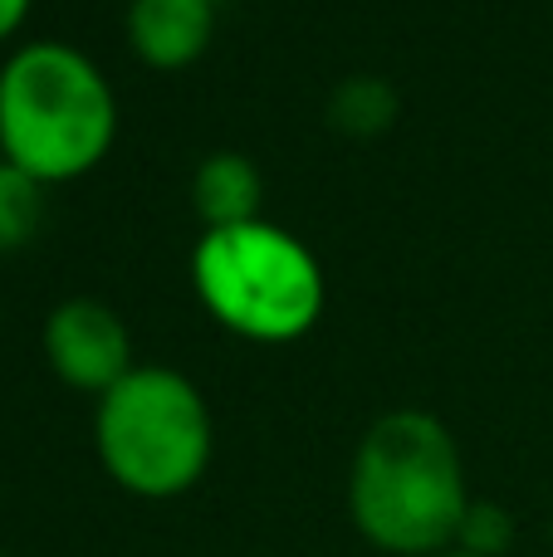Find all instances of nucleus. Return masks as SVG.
Instances as JSON below:
<instances>
[{
	"mask_svg": "<svg viewBox=\"0 0 553 557\" xmlns=\"http://www.w3.org/2000/svg\"><path fill=\"white\" fill-rule=\"evenodd\" d=\"M265 186L250 157L241 152H211L192 176V206L206 221V231H231V225L260 221Z\"/></svg>",
	"mask_w": 553,
	"mask_h": 557,
	"instance_id": "obj_7",
	"label": "nucleus"
},
{
	"mask_svg": "<svg viewBox=\"0 0 553 557\" xmlns=\"http://www.w3.org/2000/svg\"><path fill=\"white\" fill-rule=\"evenodd\" d=\"M29 15V0H0V39H10Z\"/></svg>",
	"mask_w": 553,
	"mask_h": 557,
	"instance_id": "obj_11",
	"label": "nucleus"
},
{
	"mask_svg": "<svg viewBox=\"0 0 553 557\" xmlns=\"http://www.w3.org/2000/svg\"><path fill=\"white\" fill-rule=\"evenodd\" d=\"M397 88L378 74H353L333 88L329 98V123L343 137H382L397 123Z\"/></svg>",
	"mask_w": 553,
	"mask_h": 557,
	"instance_id": "obj_8",
	"label": "nucleus"
},
{
	"mask_svg": "<svg viewBox=\"0 0 553 557\" xmlns=\"http://www.w3.org/2000/svg\"><path fill=\"white\" fill-rule=\"evenodd\" d=\"M509 543H515V519L490 499H470L460 533H456V548L470 557H505Z\"/></svg>",
	"mask_w": 553,
	"mask_h": 557,
	"instance_id": "obj_10",
	"label": "nucleus"
},
{
	"mask_svg": "<svg viewBox=\"0 0 553 557\" xmlns=\"http://www.w3.org/2000/svg\"><path fill=\"white\" fill-rule=\"evenodd\" d=\"M192 278L216 323L250 343H294L323 313V270L290 231L270 221L206 231Z\"/></svg>",
	"mask_w": 553,
	"mask_h": 557,
	"instance_id": "obj_4",
	"label": "nucleus"
},
{
	"mask_svg": "<svg viewBox=\"0 0 553 557\" xmlns=\"http://www.w3.org/2000/svg\"><path fill=\"white\" fill-rule=\"evenodd\" d=\"M0 557H5V553H0Z\"/></svg>",
	"mask_w": 553,
	"mask_h": 557,
	"instance_id": "obj_14",
	"label": "nucleus"
},
{
	"mask_svg": "<svg viewBox=\"0 0 553 557\" xmlns=\"http://www.w3.org/2000/svg\"><path fill=\"white\" fill-rule=\"evenodd\" d=\"M98 465L137 499H176L211 465V411L196 382L172 367H133L98 396Z\"/></svg>",
	"mask_w": 553,
	"mask_h": 557,
	"instance_id": "obj_3",
	"label": "nucleus"
},
{
	"mask_svg": "<svg viewBox=\"0 0 553 557\" xmlns=\"http://www.w3.org/2000/svg\"><path fill=\"white\" fill-rule=\"evenodd\" d=\"M466 509V465L441 416L402 406L368 425L353 455L348 513L372 548L392 557H437L456 548Z\"/></svg>",
	"mask_w": 553,
	"mask_h": 557,
	"instance_id": "obj_1",
	"label": "nucleus"
},
{
	"mask_svg": "<svg viewBox=\"0 0 553 557\" xmlns=\"http://www.w3.org/2000/svg\"><path fill=\"white\" fill-rule=\"evenodd\" d=\"M45 357L64 386L94 396H103L133 372L127 323L98 298H64L45 318Z\"/></svg>",
	"mask_w": 553,
	"mask_h": 557,
	"instance_id": "obj_5",
	"label": "nucleus"
},
{
	"mask_svg": "<svg viewBox=\"0 0 553 557\" xmlns=\"http://www.w3.org/2000/svg\"><path fill=\"white\" fill-rule=\"evenodd\" d=\"M39 215H45V186L0 157V255L20 250L39 231Z\"/></svg>",
	"mask_w": 553,
	"mask_h": 557,
	"instance_id": "obj_9",
	"label": "nucleus"
},
{
	"mask_svg": "<svg viewBox=\"0 0 553 557\" xmlns=\"http://www.w3.org/2000/svg\"><path fill=\"white\" fill-rule=\"evenodd\" d=\"M118 137L103 69L54 39L25 45L0 69V152L39 186L94 172Z\"/></svg>",
	"mask_w": 553,
	"mask_h": 557,
	"instance_id": "obj_2",
	"label": "nucleus"
},
{
	"mask_svg": "<svg viewBox=\"0 0 553 557\" xmlns=\"http://www.w3.org/2000/svg\"><path fill=\"white\" fill-rule=\"evenodd\" d=\"M216 35V0H133L127 39L147 69H186Z\"/></svg>",
	"mask_w": 553,
	"mask_h": 557,
	"instance_id": "obj_6",
	"label": "nucleus"
},
{
	"mask_svg": "<svg viewBox=\"0 0 553 557\" xmlns=\"http://www.w3.org/2000/svg\"><path fill=\"white\" fill-rule=\"evenodd\" d=\"M216 5H221V0H216Z\"/></svg>",
	"mask_w": 553,
	"mask_h": 557,
	"instance_id": "obj_13",
	"label": "nucleus"
},
{
	"mask_svg": "<svg viewBox=\"0 0 553 557\" xmlns=\"http://www.w3.org/2000/svg\"><path fill=\"white\" fill-rule=\"evenodd\" d=\"M437 557H470V553H460V548H446V553H437Z\"/></svg>",
	"mask_w": 553,
	"mask_h": 557,
	"instance_id": "obj_12",
	"label": "nucleus"
}]
</instances>
